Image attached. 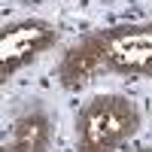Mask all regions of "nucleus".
Masks as SVG:
<instances>
[{"label":"nucleus","instance_id":"nucleus-1","mask_svg":"<svg viewBox=\"0 0 152 152\" xmlns=\"http://www.w3.org/2000/svg\"><path fill=\"white\" fill-rule=\"evenodd\" d=\"M97 73L152 76V18L85 34L67 49L58 70L64 88H79Z\"/></svg>","mask_w":152,"mask_h":152},{"label":"nucleus","instance_id":"nucleus-2","mask_svg":"<svg viewBox=\"0 0 152 152\" xmlns=\"http://www.w3.org/2000/svg\"><path fill=\"white\" fill-rule=\"evenodd\" d=\"M140 125L143 113L128 94H94L76 113V152H122Z\"/></svg>","mask_w":152,"mask_h":152},{"label":"nucleus","instance_id":"nucleus-3","mask_svg":"<svg viewBox=\"0 0 152 152\" xmlns=\"http://www.w3.org/2000/svg\"><path fill=\"white\" fill-rule=\"evenodd\" d=\"M58 46V28L46 18H15L6 21L0 31V79H12L18 70L34 64L37 58Z\"/></svg>","mask_w":152,"mask_h":152},{"label":"nucleus","instance_id":"nucleus-4","mask_svg":"<svg viewBox=\"0 0 152 152\" xmlns=\"http://www.w3.org/2000/svg\"><path fill=\"white\" fill-rule=\"evenodd\" d=\"M49 146H52V116L40 104L18 113L12 131L3 140V152H49Z\"/></svg>","mask_w":152,"mask_h":152},{"label":"nucleus","instance_id":"nucleus-5","mask_svg":"<svg viewBox=\"0 0 152 152\" xmlns=\"http://www.w3.org/2000/svg\"><path fill=\"white\" fill-rule=\"evenodd\" d=\"M134 152H152V146H140V149H134Z\"/></svg>","mask_w":152,"mask_h":152}]
</instances>
